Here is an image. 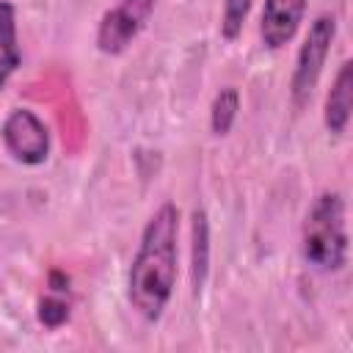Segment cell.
<instances>
[{
  "label": "cell",
  "instance_id": "cell-1",
  "mask_svg": "<svg viewBox=\"0 0 353 353\" xmlns=\"http://www.w3.org/2000/svg\"><path fill=\"white\" fill-rule=\"evenodd\" d=\"M176 237L179 210L176 204L165 201L146 221L127 273V301L149 323L163 317L176 284Z\"/></svg>",
  "mask_w": 353,
  "mask_h": 353
},
{
  "label": "cell",
  "instance_id": "cell-2",
  "mask_svg": "<svg viewBox=\"0 0 353 353\" xmlns=\"http://www.w3.org/2000/svg\"><path fill=\"white\" fill-rule=\"evenodd\" d=\"M301 251L303 259L320 273H336L347 262V221H345V199L336 190H323L301 229Z\"/></svg>",
  "mask_w": 353,
  "mask_h": 353
},
{
  "label": "cell",
  "instance_id": "cell-3",
  "mask_svg": "<svg viewBox=\"0 0 353 353\" xmlns=\"http://www.w3.org/2000/svg\"><path fill=\"white\" fill-rule=\"evenodd\" d=\"M334 39H336V17L334 14L314 17V22L309 25V30L303 36V44L298 50L292 80H290V94H292L295 108H303L312 99V94L317 88V80L323 74V66L328 61Z\"/></svg>",
  "mask_w": 353,
  "mask_h": 353
},
{
  "label": "cell",
  "instance_id": "cell-4",
  "mask_svg": "<svg viewBox=\"0 0 353 353\" xmlns=\"http://www.w3.org/2000/svg\"><path fill=\"white\" fill-rule=\"evenodd\" d=\"M0 138L8 154L22 165H41L50 157V130L30 108L11 110L0 127Z\"/></svg>",
  "mask_w": 353,
  "mask_h": 353
},
{
  "label": "cell",
  "instance_id": "cell-5",
  "mask_svg": "<svg viewBox=\"0 0 353 353\" xmlns=\"http://www.w3.org/2000/svg\"><path fill=\"white\" fill-rule=\"evenodd\" d=\"M157 0H119L97 25V50L105 55L124 52L152 17Z\"/></svg>",
  "mask_w": 353,
  "mask_h": 353
},
{
  "label": "cell",
  "instance_id": "cell-6",
  "mask_svg": "<svg viewBox=\"0 0 353 353\" xmlns=\"http://www.w3.org/2000/svg\"><path fill=\"white\" fill-rule=\"evenodd\" d=\"M309 0H265L259 17V36L268 50H281L290 44L303 22Z\"/></svg>",
  "mask_w": 353,
  "mask_h": 353
},
{
  "label": "cell",
  "instance_id": "cell-7",
  "mask_svg": "<svg viewBox=\"0 0 353 353\" xmlns=\"http://www.w3.org/2000/svg\"><path fill=\"white\" fill-rule=\"evenodd\" d=\"M350 108H353V63L345 61L325 97V110H323L325 130L334 135H342L350 121Z\"/></svg>",
  "mask_w": 353,
  "mask_h": 353
},
{
  "label": "cell",
  "instance_id": "cell-8",
  "mask_svg": "<svg viewBox=\"0 0 353 353\" xmlns=\"http://www.w3.org/2000/svg\"><path fill=\"white\" fill-rule=\"evenodd\" d=\"M22 63V52L17 47V8L8 0H0V88Z\"/></svg>",
  "mask_w": 353,
  "mask_h": 353
},
{
  "label": "cell",
  "instance_id": "cell-9",
  "mask_svg": "<svg viewBox=\"0 0 353 353\" xmlns=\"http://www.w3.org/2000/svg\"><path fill=\"white\" fill-rule=\"evenodd\" d=\"M207 273H210V223H207V212L196 210L193 212V240H190V287H193V295L201 292Z\"/></svg>",
  "mask_w": 353,
  "mask_h": 353
},
{
  "label": "cell",
  "instance_id": "cell-10",
  "mask_svg": "<svg viewBox=\"0 0 353 353\" xmlns=\"http://www.w3.org/2000/svg\"><path fill=\"white\" fill-rule=\"evenodd\" d=\"M237 110H240V91L234 85H226L215 94L212 105H210V130L212 135L223 138L232 132L234 121H237Z\"/></svg>",
  "mask_w": 353,
  "mask_h": 353
},
{
  "label": "cell",
  "instance_id": "cell-11",
  "mask_svg": "<svg viewBox=\"0 0 353 353\" xmlns=\"http://www.w3.org/2000/svg\"><path fill=\"white\" fill-rule=\"evenodd\" d=\"M251 6H254V0H223V8H221V36L226 41H234L243 33V25L248 19Z\"/></svg>",
  "mask_w": 353,
  "mask_h": 353
},
{
  "label": "cell",
  "instance_id": "cell-12",
  "mask_svg": "<svg viewBox=\"0 0 353 353\" xmlns=\"http://www.w3.org/2000/svg\"><path fill=\"white\" fill-rule=\"evenodd\" d=\"M66 320H69V301L63 298V292H52L39 301V323L44 328H61Z\"/></svg>",
  "mask_w": 353,
  "mask_h": 353
},
{
  "label": "cell",
  "instance_id": "cell-13",
  "mask_svg": "<svg viewBox=\"0 0 353 353\" xmlns=\"http://www.w3.org/2000/svg\"><path fill=\"white\" fill-rule=\"evenodd\" d=\"M50 290L52 292H66L69 290V276L61 273V270H52L50 273Z\"/></svg>",
  "mask_w": 353,
  "mask_h": 353
}]
</instances>
